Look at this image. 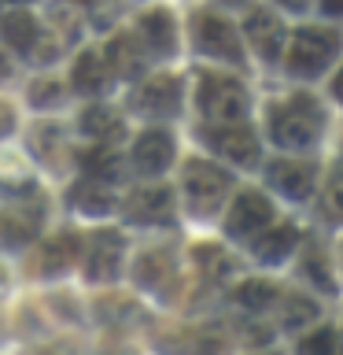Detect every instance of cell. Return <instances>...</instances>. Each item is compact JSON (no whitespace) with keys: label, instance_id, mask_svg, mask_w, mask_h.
Returning <instances> with one entry per match:
<instances>
[{"label":"cell","instance_id":"cell-1","mask_svg":"<svg viewBox=\"0 0 343 355\" xmlns=\"http://www.w3.org/2000/svg\"><path fill=\"white\" fill-rule=\"evenodd\" d=\"M270 137L277 148L299 152L321 137V107L306 93L270 111Z\"/></svg>","mask_w":343,"mask_h":355},{"label":"cell","instance_id":"cell-2","mask_svg":"<svg viewBox=\"0 0 343 355\" xmlns=\"http://www.w3.org/2000/svg\"><path fill=\"white\" fill-rule=\"evenodd\" d=\"M199 107H203V115L210 122L229 126V122H240L248 115V93H243V85L237 78L203 74V82H199Z\"/></svg>","mask_w":343,"mask_h":355},{"label":"cell","instance_id":"cell-3","mask_svg":"<svg viewBox=\"0 0 343 355\" xmlns=\"http://www.w3.org/2000/svg\"><path fill=\"white\" fill-rule=\"evenodd\" d=\"M336 49H340V33L321 30V26L299 30L292 37V49H288V71L299 78H314L328 67Z\"/></svg>","mask_w":343,"mask_h":355},{"label":"cell","instance_id":"cell-4","mask_svg":"<svg viewBox=\"0 0 343 355\" xmlns=\"http://www.w3.org/2000/svg\"><path fill=\"white\" fill-rule=\"evenodd\" d=\"M229 185H232L229 171H221V166L207 163V159H192L185 166V196H188V207H192L196 215L218 211L221 196L229 193Z\"/></svg>","mask_w":343,"mask_h":355},{"label":"cell","instance_id":"cell-5","mask_svg":"<svg viewBox=\"0 0 343 355\" xmlns=\"http://www.w3.org/2000/svg\"><path fill=\"white\" fill-rule=\"evenodd\" d=\"M270 218H273L270 200H266L262 193H254V189H248V193H240L237 200H232V211H229V218H225V230H229V237H248V241H254L266 226H270Z\"/></svg>","mask_w":343,"mask_h":355},{"label":"cell","instance_id":"cell-6","mask_svg":"<svg viewBox=\"0 0 343 355\" xmlns=\"http://www.w3.org/2000/svg\"><path fill=\"white\" fill-rule=\"evenodd\" d=\"M41 222H44V200H37V196L26 200V204L0 211V244L4 248H22V244L33 241Z\"/></svg>","mask_w":343,"mask_h":355},{"label":"cell","instance_id":"cell-7","mask_svg":"<svg viewBox=\"0 0 343 355\" xmlns=\"http://www.w3.org/2000/svg\"><path fill=\"white\" fill-rule=\"evenodd\" d=\"M196 44H199L207 55H218V60H229V63H240V60H243L240 33L232 30V22L210 15V11L196 19Z\"/></svg>","mask_w":343,"mask_h":355},{"label":"cell","instance_id":"cell-8","mask_svg":"<svg viewBox=\"0 0 343 355\" xmlns=\"http://www.w3.org/2000/svg\"><path fill=\"white\" fill-rule=\"evenodd\" d=\"M122 255H126V241H122V233H115V230L96 233L93 244H89V255H85L89 282H111V277H118Z\"/></svg>","mask_w":343,"mask_h":355},{"label":"cell","instance_id":"cell-9","mask_svg":"<svg viewBox=\"0 0 343 355\" xmlns=\"http://www.w3.org/2000/svg\"><path fill=\"white\" fill-rule=\"evenodd\" d=\"M77 255H82L77 233H55V237L44 241L37 248V255H33V274L37 277H59L74 266Z\"/></svg>","mask_w":343,"mask_h":355},{"label":"cell","instance_id":"cell-10","mask_svg":"<svg viewBox=\"0 0 343 355\" xmlns=\"http://www.w3.org/2000/svg\"><path fill=\"white\" fill-rule=\"evenodd\" d=\"M207 144H210V148H218L225 159L240 163V166L259 163V137H254L248 126H237V122L218 126V130H207Z\"/></svg>","mask_w":343,"mask_h":355},{"label":"cell","instance_id":"cell-11","mask_svg":"<svg viewBox=\"0 0 343 355\" xmlns=\"http://www.w3.org/2000/svg\"><path fill=\"white\" fill-rule=\"evenodd\" d=\"M126 218H129V222H144V226L170 222V218H174V193H170L166 185L137 189V193L126 200Z\"/></svg>","mask_w":343,"mask_h":355},{"label":"cell","instance_id":"cell-12","mask_svg":"<svg viewBox=\"0 0 343 355\" xmlns=\"http://www.w3.org/2000/svg\"><path fill=\"white\" fill-rule=\"evenodd\" d=\"M266 178H270V185H273L281 196H288V200H306L310 193H314L317 171H314L310 163H299V159H277V163H270Z\"/></svg>","mask_w":343,"mask_h":355},{"label":"cell","instance_id":"cell-13","mask_svg":"<svg viewBox=\"0 0 343 355\" xmlns=\"http://www.w3.org/2000/svg\"><path fill=\"white\" fill-rule=\"evenodd\" d=\"M159 348L170 355H225L229 340L214 326H199V329H181L177 337H163Z\"/></svg>","mask_w":343,"mask_h":355},{"label":"cell","instance_id":"cell-14","mask_svg":"<svg viewBox=\"0 0 343 355\" xmlns=\"http://www.w3.org/2000/svg\"><path fill=\"white\" fill-rule=\"evenodd\" d=\"M137 107L144 115H155V119L174 115V111L181 107V82H177L174 74H159V78H151V82H144L140 93H137Z\"/></svg>","mask_w":343,"mask_h":355},{"label":"cell","instance_id":"cell-15","mask_svg":"<svg viewBox=\"0 0 343 355\" xmlns=\"http://www.w3.org/2000/svg\"><path fill=\"white\" fill-rule=\"evenodd\" d=\"M174 163V141L166 130H148L133 144V166L140 174H163Z\"/></svg>","mask_w":343,"mask_h":355},{"label":"cell","instance_id":"cell-16","mask_svg":"<svg viewBox=\"0 0 343 355\" xmlns=\"http://www.w3.org/2000/svg\"><path fill=\"white\" fill-rule=\"evenodd\" d=\"M243 33H248V41L259 49V55H266V60H277V55H281L284 26H281V19H277L270 8H254L251 15H248Z\"/></svg>","mask_w":343,"mask_h":355},{"label":"cell","instance_id":"cell-17","mask_svg":"<svg viewBox=\"0 0 343 355\" xmlns=\"http://www.w3.org/2000/svg\"><path fill=\"white\" fill-rule=\"evenodd\" d=\"M140 37H144V44H148L151 52H159V55H174V49H177L174 15H170L166 8L148 11V15L140 19Z\"/></svg>","mask_w":343,"mask_h":355},{"label":"cell","instance_id":"cell-18","mask_svg":"<svg viewBox=\"0 0 343 355\" xmlns=\"http://www.w3.org/2000/svg\"><path fill=\"white\" fill-rule=\"evenodd\" d=\"M107 63L118 78H137L144 71V37H133V33H122V37L111 41L107 49Z\"/></svg>","mask_w":343,"mask_h":355},{"label":"cell","instance_id":"cell-19","mask_svg":"<svg viewBox=\"0 0 343 355\" xmlns=\"http://www.w3.org/2000/svg\"><path fill=\"white\" fill-rule=\"evenodd\" d=\"M107 55L100 60L96 52H82L77 55V63H74V71H71V85L77 89V93H85V96H96V93H104L107 89Z\"/></svg>","mask_w":343,"mask_h":355},{"label":"cell","instance_id":"cell-20","mask_svg":"<svg viewBox=\"0 0 343 355\" xmlns=\"http://www.w3.org/2000/svg\"><path fill=\"white\" fill-rule=\"evenodd\" d=\"M174 277V259L170 252H144L137 263H133V282L144 288H163Z\"/></svg>","mask_w":343,"mask_h":355},{"label":"cell","instance_id":"cell-21","mask_svg":"<svg viewBox=\"0 0 343 355\" xmlns=\"http://www.w3.org/2000/svg\"><path fill=\"white\" fill-rule=\"evenodd\" d=\"M77 163H82V171L85 178H93V182H118V174H122V159H118V152H111L104 141L96 144V148H89L77 155Z\"/></svg>","mask_w":343,"mask_h":355},{"label":"cell","instance_id":"cell-22","mask_svg":"<svg viewBox=\"0 0 343 355\" xmlns=\"http://www.w3.org/2000/svg\"><path fill=\"white\" fill-rule=\"evenodd\" d=\"M295 241H299L295 226H277V230H266V233H259V237L251 241V252L259 255L262 263H281L284 255L295 248Z\"/></svg>","mask_w":343,"mask_h":355},{"label":"cell","instance_id":"cell-23","mask_svg":"<svg viewBox=\"0 0 343 355\" xmlns=\"http://www.w3.org/2000/svg\"><path fill=\"white\" fill-rule=\"evenodd\" d=\"M71 204L82 211V215H111L115 211V193L111 189H100V182H82L71 189Z\"/></svg>","mask_w":343,"mask_h":355},{"label":"cell","instance_id":"cell-24","mask_svg":"<svg viewBox=\"0 0 343 355\" xmlns=\"http://www.w3.org/2000/svg\"><path fill=\"white\" fill-rule=\"evenodd\" d=\"M0 37H4V44H11V49H19V52H30V49H37V22H33L26 11H11V15L0 22Z\"/></svg>","mask_w":343,"mask_h":355},{"label":"cell","instance_id":"cell-25","mask_svg":"<svg viewBox=\"0 0 343 355\" xmlns=\"http://www.w3.org/2000/svg\"><path fill=\"white\" fill-rule=\"evenodd\" d=\"M310 322H317V304L306 296H284L281 300V326L284 329H306Z\"/></svg>","mask_w":343,"mask_h":355},{"label":"cell","instance_id":"cell-26","mask_svg":"<svg viewBox=\"0 0 343 355\" xmlns=\"http://www.w3.org/2000/svg\"><path fill=\"white\" fill-rule=\"evenodd\" d=\"M232 300L243 307V311H266L277 300V285L273 282H259V277H251V282L237 285V293H232Z\"/></svg>","mask_w":343,"mask_h":355},{"label":"cell","instance_id":"cell-27","mask_svg":"<svg viewBox=\"0 0 343 355\" xmlns=\"http://www.w3.org/2000/svg\"><path fill=\"white\" fill-rule=\"evenodd\" d=\"M82 130L89 133V137H100V141H111V137H118V133H122L118 115L111 107H89L82 115Z\"/></svg>","mask_w":343,"mask_h":355},{"label":"cell","instance_id":"cell-28","mask_svg":"<svg viewBox=\"0 0 343 355\" xmlns=\"http://www.w3.org/2000/svg\"><path fill=\"white\" fill-rule=\"evenodd\" d=\"M299 355H343V344L336 337V329L321 326V329L306 333V337L299 340Z\"/></svg>","mask_w":343,"mask_h":355},{"label":"cell","instance_id":"cell-29","mask_svg":"<svg viewBox=\"0 0 343 355\" xmlns=\"http://www.w3.org/2000/svg\"><path fill=\"white\" fill-rule=\"evenodd\" d=\"M303 277H306V282H314L321 293H332V288H336V282H332V274H328L325 255H321L317 248H306V255H303Z\"/></svg>","mask_w":343,"mask_h":355},{"label":"cell","instance_id":"cell-30","mask_svg":"<svg viewBox=\"0 0 343 355\" xmlns=\"http://www.w3.org/2000/svg\"><path fill=\"white\" fill-rule=\"evenodd\" d=\"M63 100H66V93H63L59 82H33L30 85V104L33 107H59Z\"/></svg>","mask_w":343,"mask_h":355},{"label":"cell","instance_id":"cell-31","mask_svg":"<svg viewBox=\"0 0 343 355\" xmlns=\"http://www.w3.org/2000/svg\"><path fill=\"white\" fill-rule=\"evenodd\" d=\"M196 259L203 263V270L210 274V277H225L229 270H232V259L221 248H199L196 252Z\"/></svg>","mask_w":343,"mask_h":355},{"label":"cell","instance_id":"cell-32","mask_svg":"<svg viewBox=\"0 0 343 355\" xmlns=\"http://www.w3.org/2000/svg\"><path fill=\"white\" fill-rule=\"evenodd\" d=\"M85 8H89V19H93L96 26H111V22L118 19L115 0H85Z\"/></svg>","mask_w":343,"mask_h":355},{"label":"cell","instance_id":"cell-33","mask_svg":"<svg viewBox=\"0 0 343 355\" xmlns=\"http://www.w3.org/2000/svg\"><path fill=\"white\" fill-rule=\"evenodd\" d=\"M325 211H328V218L343 222V174H336L325 189Z\"/></svg>","mask_w":343,"mask_h":355},{"label":"cell","instance_id":"cell-34","mask_svg":"<svg viewBox=\"0 0 343 355\" xmlns=\"http://www.w3.org/2000/svg\"><path fill=\"white\" fill-rule=\"evenodd\" d=\"M11 126H15V111H11L8 104H0V137H8Z\"/></svg>","mask_w":343,"mask_h":355},{"label":"cell","instance_id":"cell-35","mask_svg":"<svg viewBox=\"0 0 343 355\" xmlns=\"http://www.w3.org/2000/svg\"><path fill=\"white\" fill-rule=\"evenodd\" d=\"M321 11L325 15H343V0H321Z\"/></svg>","mask_w":343,"mask_h":355},{"label":"cell","instance_id":"cell-36","mask_svg":"<svg viewBox=\"0 0 343 355\" xmlns=\"http://www.w3.org/2000/svg\"><path fill=\"white\" fill-rule=\"evenodd\" d=\"M281 8H288V11H306L310 8V0H277Z\"/></svg>","mask_w":343,"mask_h":355},{"label":"cell","instance_id":"cell-37","mask_svg":"<svg viewBox=\"0 0 343 355\" xmlns=\"http://www.w3.org/2000/svg\"><path fill=\"white\" fill-rule=\"evenodd\" d=\"M332 93H336V100H340V104H343V71L336 74V82H332Z\"/></svg>","mask_w":343,"mask_h":355},{"label":"cell","instance_id":"cell-38","mask_svg":"<svg viewBox=\"0 0 343 355\" xmlns=\"http://www.w3.org/2000/svg\"><path fill=\"white\" fill-rule=\"evenodd\" d=\"M8 285H11V282H8V270L0 266V293H8Z\"/></svg>","mask_w":343,"mask_h":355},{"label":"cell","instance_id":"cell-39","mask_svg":"<svg viewBox=\"0 0 343 355\" xmlns=\"http://www.w3.org/2000/svg\"><path fill=\"white\" fill-rule=\"evenodd\" d=\"M218 4H225V8H243L248 0H218Z\"/></svg>","mask_w":343,"mask_h":355},{"label":"cell","instance_id":"cell-40","mask_svg":"<svg viewBox=\"0 0 343 355\" xmlns=\"http://www.w3.org/2000/svg\"><path fill=\"white\" fill-rule=\"evenodd\" d=\"M4 4H26V0H4Z\"/></svg>","mask_w":343,"mask_h":355},{"label":"cell","instance_id":"cell-41","mask_svg":"<svg viewBox=\"0 0 343 355\" xmlns=\"http://www.w3.org/2000/svg\"><path fill=\"white\" fill-rule=\"evenodd\" d=\"M262 355H281V352H262Z\"/></svg>","mask_w":343,"mask_h":355}]
</instances>
